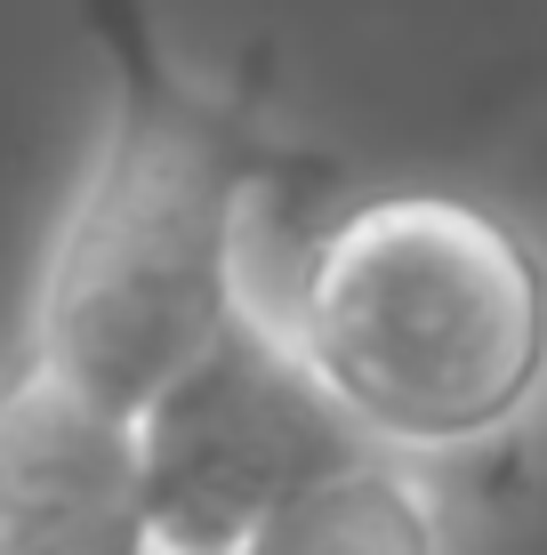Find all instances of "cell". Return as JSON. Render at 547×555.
I'll list each match as a JSON object with an SVG mask.
<instances>
[{
	"instance_id": "cell-1",
	"label": "cell",
	"mask_w": 547,
	"mask_h": 555,
	"mask_svg": "<svg viewBox=\"0 0 547 555\" xmlns=\"http://www.w3.org/2000/svg\"><path fill=\"white\" fill-rule=\"evenodd\" d=\"M105 56V138L41 266L32 362L129 418L242 314V202L290 169L250 89L178 65L154 0H73Z\"/></svg>"
},
{
	"instance_id": "cell-2",
	"label": "cell",
	"mask_w": 547,
	"mask_h": 555,
	"mask_svg": "<svg viewBox=\"0 0 547 555\" xmlns=\"http://www.w3.org/2000/svg\"><path fill=\"white\" fill-rule=\"evenodd\" d=\"M298 347L370 443H476L547 378V266L483 202L379 194L314 242Z\"/></svg>"
},
{
	"instance_id": "cell-3",
	"label": "cell",
	"mask_w": 547,
	"mask_h": 555,
	"mask_svg": "<svg viewBox=\"0 0 547 555\" xmlns=\"http://www.w3.org/2000/svg\"><path fill=\"white\" fill-rule=\"evenodd\" d=\"M363 451H379L363 418L250 306L129 411L138 500L161 555H234L282 500Z\"/></svg>"
},
{
	"instance_id": "cell-4",
	"label": "cell",
	"mask_w": 547,
	"mask_h": 555,
	"mask_svg": "<svg viewBox=\"0 0 547 555\" xmlns=\"http://www.w3.org/2000/svg\"><path fill=\"white\" fill-rule=\"evenodd\" d=\"M0 555H161L129 418L25 354L0 387Z\"/></svg>"
},
{
	"instance_id": "cell-5",
	"label": "cell",
	"mask_w": 547,
	"mask_h": 555,
	"mask_svg": "<svg viewBox=\"0 0 547 555\" xmlns=\"http://www.w3.org/2000/svg\"><path fill=\"white\" fill-rule=\"evenodd\" d=\"M234 555H435V515L379 451L282 500Z\"/></svg>"
}]
</instances>
